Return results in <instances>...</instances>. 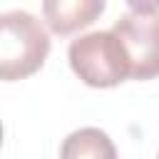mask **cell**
Instances as JSON below:
<instances>
[{
	"instance_id": "6da1fadb",
	"label": "cell",
	"mask_w": 159,
	"mask_h": 159,
	"mask_svg": "<svg viewBox=\"0 0 159 159\" xmlns=\"http://www.w3.org/2000/svg\"><path fill=\"white\" fill-rule=\"evenodd\" d=\"M50 55V35L42 22L25 12L0 15V82H17L35 75Z\"/></svg>"
},
{
	"instance_id": "277c9868",
	"label": "cell",
	"mask_w": 159,
	"mask_h": 159,
	"mask_svg": "<svg viewBox=\"0 0 159 159\" xmlns=\"http://www.w3.org/2000/svg\"><path fill=\"white\" fill-rule=\"evenodd\" d=\"M104 12V0H42V17L55 35L89 27Z\"/></svg>"
},
{
	"instance_id": "52a82bcc",
	"label": "cell",
	"mask_w": 159,
	"mask_h": 159,
	"mask_svg": "<svg viewBox=\"0 0 159 159\" xmlns=\"http://www.w3.org/2000/svg\"><path fill=\"white\" fill-rule=\"evenodd\" d=\"M0 147H2V122H0Z\"/></svg>"
},
{
	"instance_id": "3957f363",
	"label": "cell",
	"mask_w": 159,
	"mask_h": 159,
	"mask_svg": "<svg viewBox=\"0 0 159 159\" xmlns=\"http://www.w3.org/2000/svg\"><path fill=\"white\" fill-rule=\"evenodd\" d=\"M112 32L122 40L129 55L132 80L159 77V12L132 10L114 20Z\"/></svg>"
},
{
	"instance_id": "8992f818",
	"label": "cell",
	"mask_w": 159,
	"mask_h": 159,
	"mask_svg": "<svg viewBox=\"0 0 159 159\" xmlns=\"http://www.w3.org/2000/svg\"><path fill=\"white\" fill-rule=\"evenodd\" d=\"M134 12H159V0H124Z\"/></svg>"
},
{
	"instance_id": "5b68a950",
	"label": "cell",
	"mask_w": 159,
	"mask_h": 159,
	"mask_svg": "<svg viewBox=\"0 0 159 159\" xmlns=\"http://www.w3.org/2000/svg\"><path fill=\"white\" fill-rule=\"evenodd\" d=\"M60 159H117V149L104 129L82 127L62 139Z\"/></svg>"
},
{
	"instance_id": "7a4b0ae2",
	"label": "cell",
	"mask_w": 159,
	"mask_h": 159,
	"mask_svg": "<svg viewBox=\"0 0 159 159\" xmlns=\"http://www.w3.org/2000/svg\"><path fill=\"white\" fill-rule=\"evenodd\" d=\"M67 60L72 72L87 87L107 89L132 77L129 55L122 40L112 30H97L72 40L67 50Z\"/></svg>"
}]
</instances>
